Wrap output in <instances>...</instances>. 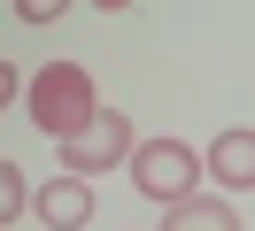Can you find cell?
<instances>
[{
	"instance_id": "7",
	"label": "cell",
	"mask_w": 255,
	"mask_h": 231,
	"mask_svg": "<svg viewBox=\"0 0 255 231\" xmlns=\"http://www.w3.org/2000/svg\"><path fill=\"white\" fill-rule=\"evenodd\" d=\"M23 200H31V185H23V169H16V162H0V216L16 224V208H23Z\"/></svg>"
},
{
	"instance_id": "2",
	"label": "cell",
	"mask_w": 255,
	"mask_h": 231,
	"mask_svg": "<svg viewBox=\"0 0 255 231\" xmlns=\"http://www.w3.org/2000/svg\"><path fill=\"white\" fill-rule=\"evenodd\" d=\"M131 185H139L147 200H162V208H178V200H193V185H201V154L178 147V139H147L139 154H131Z\"/></svg>"
},
{
	"instance_id": "1",
	"label": "cell",
	"mask_w": 255,
	"mask_h": 231,
	"mask_svg": "<svg viewBox=\"0 0 255 231\" xmlns=\"http://www.w3.org/2000/svg\"><path fill=\"white\" fill-rule=\"evenodd\" d=\"M23 108H31V123H39V131L78 139L85 123L101 116V92H93V77H85L78 62H47V70L23 85Z\"/></svg>"
},
{
	"instance_id": "3",
	"label": "cell",
	"mask_w": 255,
	"mask_h": 231,
	"mask_svg": "<svg viewBox=\"0 0 255 231\" xmlns=\"http://www.w3.org/2000/svg\"><path fill=\"white\" fill-rule=\"evenodd\" d=\"M124 147H131L124 116H116V108H101V116L85 123L78 139H62V169H70V177H93V169H116V162H124Z\"/></svg>"
},
{
	"instance_id": "6",
	"label": "cell",
	"mask_w": 255,
	"mask_h": 231,
	"mask_svg": "<svg viewBox=\"0 0 255 231\" xmlns=\"http://www.w3.org/2000/svg\"><path fill=\"white\" fill-rule=\"evenodd\" d=\"M162 231H240V216L224 208V200H201V193H193V200H178V208H170V224H162Z\"/></svg>"
},
{
	"instance_id": "5",
	"label": "cell",
	"mask_w": 255,
	"mask_h": 231,
	"mask_svg": "<svg viewBox=\"0 0 255 231\" xmlns=\"http://www.w3.org/2000/svg\"><path fill=\"white\" fill-rule=\"evenodd\" d=\"M209 177H224L232 193H248V185H255V131H217V147H209Z\"/></svg>"
},
{
	"instance_id": "4",
	"label": "cell",
	"mask_w": 255,
	"mask_h": 231,
	"mask_svg": "<svg viewBox=\"0 0 255 231\" xmlns=\"http://www.w3.org/2000/svg\"><path fill=\"white\" fill-rule=\"evenodd\" d=\"M39 216H47L54 231H85V224H93V185H85V177L39 185Z\"/></svg>"
}]
</instances>
